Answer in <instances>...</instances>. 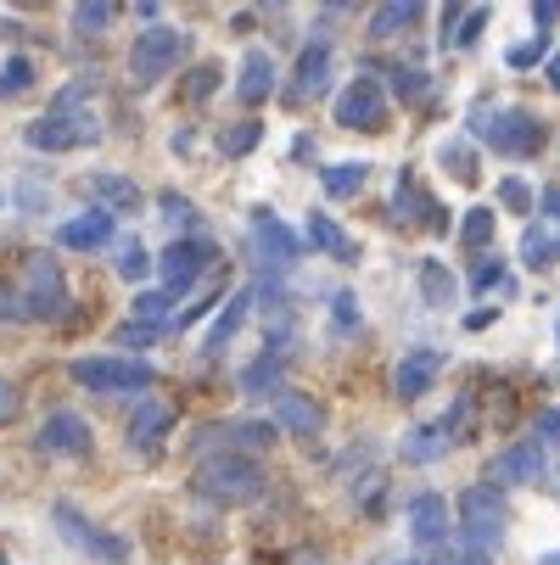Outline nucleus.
<instances>
[{
  "label": "nucleus",
  "mask_w": 560,
  "mask_h": 565,
  "mask_svg": "<svg viewBox=\"0 0 560 565\" xmlns=\"http://www.w3.org/2000/svg\"><path fill=\"white\" fill-rule=\"evenodd\" d=\"M191 493H197L202 504H253V499L270 493V476H264L258 459H230V454H219V459H197Z\"/></svg>",
  "instance_id": "f257e3e1"
},
{
  "label": "nucleus",
  "mask_w": 560,
  "mask_h": 565,
  "mask_svg": "<svg viewBox=\"0 0 560 565\" xmlns=\"http://www.w3.org/2000/svg\"><path fill=\"white\" fill-rule=\"evenodd\" d=\"M505 526H510V504L494 481H476V488L459 493V554L494 559V548L505 543Z\"/></svg>",
  "instance_id": "f03ea898"
},
{
  "label": "nucleus",
  "mask_w": 560,
  "mask_h": 565,
  "mask_svg": "<svg viewBox=\"0 0 560 565\" xmlns=\"http://www.w3.org/2000/svg\"><path fill=\"white\" fill-rule=\"evenodd\" d=\"M18 291H23V308L29 319H45V326H62L73 313V297H67V275L56 264V253L34 247L23 253V275H18Z\"/></svg>",
  "instance_id": "7ed1b4c3"
},
{
  "label": "nucleus",
  "mask_w": 560,
  "mask_h": 565,
  "mask_svg": "<svg viewBox=\"0 0 560 565\" xmlns=\"http://www.w3.org/2000/svg\"><path fill=\"white\" fill-rule=\"evenodd\" d=\"M471 135L499 157H532L543 146V124L527 107H471Z\"/></svg>",
  "instance_id": "20e7f679"
},
{
  "label": "nucleus",
  "mask_w": 560,
  "mask_h": 565,
  "mask_svg": "<svg viewBox=\"0 0 560 565\" xmlns=\"http://www.w3.org/2000/svg\"><path fill=\"white\" fill-rule=\"evenodd\" d=\"M67 375L85 392H107V397H129V392L157 386V370L146 359H129V353H85V359L67 364Z\"/></svg>",
  "instance_id": "39448f33"
},
{
  "label": "nucleus",
  "mask_w": 560,
  "mask_h": 565,
  "mask_svg": "<svg viewBox=\"0 0 560 565\" xmlns=\"http://www.w3.org/2000/svg\"><path fill=\"white\" fill-rule=\"evenodd\" d=\"M275 443H281L275 420H213V426H197V437H191L197 459H219V454H230V459H258V454H270Z\"/></svg>",
  "instance_id": "423d86ee"
},
{
  "label": "nucleus",
  "mask_w": 560,
  "mask_h": 565,
  "mask_svg": "<svg viewBox=\"0 0 560 565\" xmlns=\"http://www.w3.org/2000/svg\"><path fill=\"white\" fill-rule=\"evenodd\" d=\"M51 526L62 532V543L67 548H78V554H91L96 565H129V543L118 537V532H107V526H96L78 504H51Z\"/></svg>",
  "instance_id": "0eeeda50"
},
{
  "label": "nucleus",
  "mask_w": 560,
  "mask_h": 565,
  "mask_svg": "<svg viewBox=\"0 0 560 565\" xmlns=\"http://www.w3.org/2000/svg\"><path fill=\"white\" fill-rule=\"evenodd\" d=\"M102 140V118L96 113H45L34 124H23V146L29 151H78V146H96Z\"/></svg>",
  "instance_id": "6e6552de"
},
{
  "label": "nucleus",
  "mask_w": 560,
  "mask_h": 565,
  "mask_svg": "<svg viewBox=\"0 0 560 565\" xmlns=\"http://www.w3.org/2000/svg\"><path fill=\"white\" fill-rule=\"evenodd\" d=\"M186 45H191V40H186L180 29H163V23L146 29V34L129 45V78H135L140 90H151L163 73H175V62L186 56Z\"/></svg>",
  "instance_id": "1a4fd4ad"
},
{
  "label": "nucleus",
  "mask_w": 560,
  "mask_h": 565,
  "mask_svg": "<svg viewBox=\"0 0 560 565\" xmlns=\"http://www.w3.org/2000/svg\"><path fill=\"white\" fill-rule=\"evenodd\" d=\"M96 437L85 426V415H73V409H51L34 431V454L40 459H91Z\"/></svg>",
  "instance_id": "9d476101"
},
{
  "label": "nucleus",
  "mask_w": 560,
  "mask_h": 565,
  "mask_svg": "<svg viewBox=\"0 0 560 565\" xmlns=\"http://www.w3.org/2000/svg\"><path fill=\"white\" fill-rule=\"evenodd\" d=\"M208 264H219V247H213V241H208V235H180L175 247H163V258H157V269H163V291H169V297L191 291L197 275H202Z\"/></svg>",
  "instance_id": "9b49d317"
},
{
  "label": "nucleus",
  "mask_w": 560,
  "mask_h": 565,
  "mask_svg": "<svg viewBox=\"0 0 560 565\" xmlns=\"http://www.w3.org/2000/svg\"><path fill=\"white\" fill-rule=\"evenodd\" d=\"M331 118H337L342 129H353V135H370V129H381V124H387V90L376 85L370 73H359L353 85H342V90H337Z\"/></svg>",
  "instance_id": "f8f14e48"
},
{
  "label": "nucleus",
  "mask_w": 560,
  "mask_h": 565,
  "mask_svg": "<svg viewBox=\"0 0 560 565\" xmlns=\"http://www.w3.org/2000/svg\"><path fill=\"white\" fill-rule=\"evenodd\" d=\"M392 224L443 235V230H448V213H443V202H437V196H426V191H421V180H415V174H398V185H392Z\"/></svg>",
  "instance_id": "ddd939ff"
},
{
  "label": "nucleus",
  "mask_w": 560,
  "mask_h": 565,
  "mask_svg": "<svg viewBox=\"0 0 560 565\" xmlns=\"http://www.w3.org/2000/svg\"><path fill=\"white\" fill-rule=\"evenodd\" d=\"M175 420H180V403H169V397H140L135 409H129L124 443H129L135 454H151V448H163V437L175 431Z\"/></svg>",
  "instance_id": "4468645a"
},
{
  "label": "nucleus",
  "mask_w": 560,
  "mask_h": 565,
  "mask_svg": "<svg viewBox=\"0 0 560 565\" xmlns=\"http://www.w3.org/2000/svg\"><path fill=\"white\" fill-rule=\"evenodd\" d=\"M113 235H118V218L107 207H85V213H73V218L56 224V247H67V253H102Z\"/></svg>",
  "instance_id": "2eb2a0df"
},
{
  "label": "nucleus",
  "mask_w": 560,
  "mask_h": 565,
  "mask_svg": "<svg viewBox=\"0 0 560 565\" xmlns=\"http://www.w3.org/2000/svg\"><path fill=\"white\" fill-rule=\"evenodd\" d=\"M253 247H258V258H264L270 269H286V264H297V253H303V235H297L292 224H281L270 207H253Z\"/></svg>",
  "instance_id": "dca6fc26"
},
{
  "label": "nucleus",
  "mask_w": 560,
  "mask_h": 565,
  "mask_svg": "<svg viewBox=\"0 0 560 565\" xmlns=\"http://www.w3.org/2000/svg\"><path fill=\"white\" fill-rule=\"evenodd\" d=\"M538 476H543V448L532 437L488 459V481H494V488H527V481H538Z\"/></svg>",
  "instance_id": "f3484780"
},
{
  "label": "nucleus",
  "mask_w": 560,
  "mask_h": 565,
  "mask_svg": "<svg viewBox=\"0 0 560 565\" xmlns=\"http://www.w3.org/2000/svg\"><path fill=\"white\" fill-rule=\"evenodd\" d=\"M410 532H415V543L426 554H437V548L454 543L448 537V504H443V493H415L410 499Z\"/></svg>",
  "instance_id": "a211bd4d"
},
{
  "label": "nucleus",
  "mask_w": 560,
  "mask_h": 565,
  "mask_svg": "<svg viewBox=\"0 0 560 565\" xmlns=\"http://www.w3.org/2000/svg\"><path fill=\"white\" fill-rule=\"evenodd\" d=\"M331 90V45L326 40H308L297 67H292V96L297 102H314V96H326Z\"/></svg>",
  "instance_id": "6ab92c4d"
},
{
  "label": "nucleus",
  "mask_w": 560,
  "mask_h": 565,
  "mask_svg": "<svg viewBox=\"0 0 560 565\" xmlns=\"http://www.w3.org/2000/svg\"><path fill=\"white\" fill-rule=\"evenodd\" d=\"M275 431L319 437V431H326V409H319V397H308V392H281V397H275Z\"/></svg>",
  "instance_id": "aec40b11"
},
{
  "label": "nucleus",
  "mask_w": 560,
  "mask_h": 565,
  "mask_svg": "<svg viewBox=\"0 0 560 565\" xmlns=\"http://www.w3.org/2000/svg\"><path fill=\"white\" fill-rule=\"evenodd\" d=\"M437 370H443V353H437V348H415V353L398 359V370H392V392L404 397V403H415V397H426V386L437 381Z\"/></svg>",
  "instance_id": "412c9836"
},
{
  "label": "nucleus",
  "mask_w": 560,
  "mask_h": 565,
  "mask_svg": "<svg viewBox=\"0 0 560 565\" xmlns=\"http://www.w3.org/2000/svg\"><path fill=\"white\" fill-rule=\"evenodd\" d=\"M275 96V62H270V51H247L242 56V73H235V102L242 107H264Z\"/></svg>",
  "instance_id": "4be33fe9"
},
{
  "label": "nucleus",
  "mask_w": 560,
  "mask_h": 565,
  "mask_svg": "<svg viewBox=\"0 0 560 565\" xmlns=\"http://www.w3.org/2000/svg\"><path fill=\"white\" fill-rule=\"evenodd\" d=\"M258 308V291L253 286H242V291H230V302L219 308V319H213V331H208V342H202V353H219V348H230V337L247 326V313Z\"/></svg>",
  "instance_id": "5701e85b"
},
{
  "label": "nucleus",
  "mask_w": 560,
  "mask_h": 565,
  "mask_svg": "<svg viewBox=\"0 0 560 565\" xmlns=\"http://www.w3.org/2000/svg\"><path fill=\"white\" fill-rule=\"evenodd\" d=\"M448 448H454V431H448L443 420H432V426H415V431L404 437V465H437Z\"/></svg>",
  "instance_id": "b1692460"
},
{
  "label": "nucleus",
  "mask_w": 560,
  "mask_h": 565,
  "mask_svg": "<svg viewBox=\"0 0 560 565\" xmlns=\"http://www.w3.org/2000/svg\"><path fill=\"white\" fill-rule=\"evenodd\" d=\"M421 23V0H387L381 12H370V40H392Z\"/></svg>",
  "instance_id": "393cba45"
},
{
  "label": "nucleus",
  "mask_w": 560,
  "mask_h": 565,
  "mask_svg": "<svg viewBox=\"0 0 560 565\" xmlns=\"http://www.w3.org/2000/svg\"><path fill=\"white\" fill-rule=\"evenodd\" d=\"M91 191H96V202H102L113 218L140 207V191H135V180H124V174H96V180H91Z\"/></svg>",
  "instance_id": "a878e982"
},
{
  "label": "nucleus",
  "mask_w": 560,
  "mask_h": 565,
  "mask_svg": "<svg viewBox=\"0 0 560 565\" xmlns=\"http://www.w3.org/2000/svg\"><path fill=\"white\" fill-rule=\"evenodd\" d=\"M281 370H286L281 353H258V359L242 370V392H247V397H264V392L281 397V392H286V386H281Z\"/></svg>",
  "instance_id": "bb28decb"
},
{
  "label": "nucleus",
  "mask_w": 560,
  "mask_h": 565,
  "mask_svg": "<svg viewBox=\"0 0 560 565\" xmlns=\"http://www.w3.org/2000/svg\"><path fill=\"white\" fill-rule=\"evenodd\" d=\"M521 258H527L532 269L560 264V230H549V224H527V235H521Z\"/></svg>",
  "instance_id": "cd10ccee"
},
{
  "label": "nucleus",
  "mask_w": 560,
  "mask_h": 565,
  "mask_svg": "<svg viewBox=\"0 0 560 565\" xmlns=\"http://www.w3.org/2000/svg\"><path fill=\"white\" fill-rule=\"evenodd\" d=\"M415 275H421V297H426L432 308H448V302H454V275H448L437 258H421Z\"/></svg>",
  "instance_id": "c85d7f7f"
},
{
  "label": "nucleus",
  "mask_w": 560,
  "mask_h": 565,
  "mask_svg": "<svg viewBox=\"0 0 560 565\" xmlns=\"http://www.w3.org/2000/svg\"><path fill=\"white\" fill-rule=\"evenodd\" d=\"M308 241L319 253H331V258H353V241L337 230V218H326V213H308Z\"/></svg>",
  "instance_id": "c756f323"
},
{
  "label": "nucleus",
  "mask_w": 560,
  "mask_h": 565,
  "mask_svg": "<svg viewBox=\"0 0 560 565\" xmlns=\"http://www.w3.org/2000/svg\"><path fill=\"white\" fill-rule=\"evenodd\" d=\"M169 308H175V297L169 291H140L135 297V326H151V331H169Z\"/></svg>",
  "instance_id": "7c9ffc66"
},
{
  "label": "nucleus",
  "mask_w": 560,
  "mask_h": 565,
  "mask_svg": "<svg viewBox=\"0 0 560 565\" xmlns=\"http://www.w3.org/2000/svg\"><path fill=\"white\" fill-rule=\"evenodd\" d=\"M364 174H370L364 163H331L326 174H319V185H326V196H337V202H342V196H353V191L364 185Z\"/></svg>",
  "instance_id": "2f4dec72"
},
{
  "label": "nucleus",
  "mask_w": 560,
  "mask_h": 565,
  "mask_svg": "<svg viewBox=\"0 0 560 565\" xmlns=\"http://www.w3.org/2000/svg\"><path fill=\"white\" fill-rule=\"evenodd\" d=\"M113 23H118L113 0H85V7H73V29H78V34H102V29H113Z\"/></svg>",
  "instance_id": "473e14b6"
},
{
  "label": "nucleus",
  "mask_w": 560,
  "mask_h": 565,
  "mask_svg": "<svg viewBox=\"0 0 560 565\" xmlns=\"http://www.w3.org/2000/svg\"><path fill=\"white\" fill-rule=\"evenodd\" d=\"M29 85H34V62L29 56H7V62H0V102L23 96Z\"/></svg>",
  "instance_id": "72a5a7b5"
},
{
  "label": "nucleus",
  "mask_w": 560,
  "mask_h": 565,
  "mask_svg": "<svg viewBox=\"0 0 560 565\" xmlns=\"http://www.w3.org/2000/svg\"><path fill=\"white\" fill-rule=\"evenodd\" d=\"M213 90H219V62H202V67L186 73V102H191V107L213 102Z\"/></svg>",
  "instance_id": "f704fd0d"
},
{
  "label": "nucleus",
  "mask_w": 560,
  "mask_h": 565,
  "mask_svg": "<svg viewBox=\"0 0 560 565\" xmlns=\"http://www.w3.org/2000/svg\"><path fill=\"white\" fill-rule=\"evenodd\" d=\"M387 78H392V90L404 96V102H426V90H432V78H426L421 67H410V62H404V67H392Z\"/></svg>",
  "instance_id": "c9c22d12"
},
{
  "label": "nucleus",
  "mask_w": 560,
  "mask_h": 565,
  "mask_svg": "<svg viewBox=\"0 0 560 565\" xmlns=\"http://www.w3.org/2000/svg\"><path fill=\"white\" fill-rule=\"evenodd\" d=\"M258 140H264V124H253V118H247V124L224 129V140H219V146H224V157H247Z\"/></svg>",
  "instance_id": "e433bc0d"
},
{
  "label": "nucleus",
  "mask_w": 560,
  "mask_h": 565,
  "mask_svg": "<svg viewBox=\"0 0 560 565\" xmlns=\"http://www.w3.org/2000/svg\"><path fill=\"white\" fill-rule=\"evenodd\" d=\"M437 157H443V169H448V174H454V180H465V185H471V180H476V157H471V151H465V140H448V146H443V151H437Z\"/></svg>",
  "instance_id": "4c0bfd02"
},
{
  "label": "nucleus",
  "mask_w": 560,
  "mask_h": 565,
  "mask_svg": "<svg viewBox=\"0 0 560 565\" xmlns=\"http://www.w3.org/2000/svg\"><path fill=\"white\" fill-rule=\"evenodd\" d=\"M331 331H337V337L359 331V297H353V291H337V297H331Z\"/></svg>",
  "instance_id": "58836bf2"
},
{
  "label": "nucleus",
  "mask_w": 560,
  "mask_h": 565,
  "mask_svg": "<svg viewBox=\"0 0 560 565\" xmlns=\"http://www.w3.org/2000/svg\"><path fill=\"white\" fill-rule=\"evenodd\" d=\"M459 235H465V247H483V241H494V207H471Z\"/></svg>",
  "instance_id": "ea45409f"
},
{
  "label": "nucleus",
  "mask_w": 560,
  "mask_h": 565,
  "mask_svg": "<svg viewBox=\"0 0 560 565\" xmlns=\"http://www.w3.org/2000/svg\"><path fill=\"white\" fill-rule=\"evenodd\" d=\"M499 280H505V258L488 253V258L471 264V291H488V286H499Z\"/></svg>",
  "instance_id": "a19ab883"
},
{
  "label": "nucleus",
  "mask_w": 560,
  "mask_h": 565,
  "mask_svg": "<svg viewBox=\"0 0 560 565\" xmlns=\"http://www.w3.org/2000/svg\"><path fill=\"white\" fill-rule=\"evenodd\" d=\"M18 415H23V386L0 375V431H7V426H12Z\"/></svg>",
  "instance_id": "79ce46f5"
},
{
  "label": "nucleus",
  "mask_w": 560,
  "mask_h": 565,
  "mask_svg": "<svg viewBox=\"0 0 560 565\" xmlns=\"http://www.w3.org/2000/svg\"><path fill=\"white\" fill-rule=\"evenodd\" d=\"M118 275H124V280H146V275H151V258H146V247H135V241H129V247L118 253Z\"/></svg>",
  "instance_id": "37998d69"
},
{
  "label": "nucleus",
  "mask_w": 560,
  "mask_h": 565,
  "mask_svg": "<svg viewBox=\"0 0 560 565\" xmlns=\"http://www.w3.org/2000/svg\"><path fill=\"white\" fill-rule=\"evenodd\" d=\"M532 443L549 454V448H560V409H543L538 415V426H532Z\"/></svg>",
  "instance_id": "c03bdc74"
},
{
  "label": "nucleus",
  "mask_w": 560,
  "mask_h": 565,
  "mask_svg": "<svg viewBox=\"0 0 560 565\" xmlns=\"http://www.w3.org/2000/svg\"><path fill=\"white\" fill-rule=\"evenodd\" d=\"M157 207H163V213H169L180 230H191V224H197V207H191L186 196H175V191H163V196H157Z\"/></svg>",
  "instance_id": "a18cd8bd"
},
{
  "label": "nucleus",
  "mask_w": 560,
  "mask_h": 565,
  "mask_svg": "<svg viewBox=\"0 0 560 565\" xmlns=\"http://www.w3.org/2000/svg\"><path fill=\"white\" fill-rule=\"evenodd\" d=\"M18 319H29V308H23V291H12L7 280H0V326H18Z\"/></svg>",
  "instance_id": "49530a36"
},
{
  "label": "nucleus",
  "mask_w": 560,
  "mask_h": 565,
  "mask_svg": "<svg viewBox=\"0 0 560 565\" xmlns=\"http://www.w3.org/2000/svg\"><path fill=\"white\" fill-rule=\"evenodd\" d=\"M483 29H488V7H476L471 18H459V34H454V45H459V51H471Z\"/></svg>",
  "instance_id": "de8ad7c7"
},
{
  "label": "nucleus",
  "mask_w": 560,
  "mask_h": 565,
  "mask_svg": "<svg viewBox=\"0 0 560 565\" xmlns=\"http://www.w3.org/2000/svg\"><path fill=\"white\" fill-rule=\"evenodd\" d=\"M543 56H549V40L538 34V40H527V45L510 51V67H532V62H543Z\"/></svg>",
  "instance_id": "09e8293b"
},
{
  "label": "nucleus",
  "mask_w": 560,
  "mask_h": 565,
  "mask_svg": "<svg viewBox=\"0 0 560 565\" xmlns=\"http://www.w3.org/2000/svg\"><path fill=\"white\" fill-rule=\"evenodd\" d=\"M499 202H505V207H516V213H527V207H532V196H527V185H521V180H499Z\"/></svg>",
  "instance_id": "8fccbe9b"
},
{
  "label": "nucleus",
  "mask_w": 560,
  "mask_h": 565,
  "mask_svg": "<svg viewBox=\"0 0 560 565\" xmlns=\"http://www.w3.org/2000/svg\"><path fill=\"white\" fill-rule=\"evenodd\" d=\"M157 337H163V331L135 326V319H129V326H118V342H124V348H146V342H157Z\"/></svg>",
  "instance_id": "3c124183"
},
{
  "label": "nucleus",
  "mask_w": 560,
  "mask_h": 565,
  "mask_svg": "<svg viewBox=\"0 0 560 565\" xmlns=\"http://www.w3.org/2000/svg\"><path fill=\"white\" fill-rule=\"evenodd\" d=\"M499 319V308H476V313H465V331H488Z\"/></svg>",
  "instance_id": "603ef678"
},
{
  "label": "nucleus",
  "mask_w": 560,
  "mask_h": 565,
  "mask_svg": "<svg viewBox=\"0 0 560 565\" xmlns=\"http://www.w3.org/2000/svg\"><path fill=\"white\" fill-rule=\"evenodd\" d=\"M532 18H538V29H549V23L560 18V0H538V7H532Z\"/></svg>",
  "instance_id": "864d4df0"
},
{
  "label": "nucleus",
  "mask_w": 560,
  "mask_h": 565,
  "mask_svg": "<svg viewBox=\"0 0 560 565\" xmlns=\"http://www.w3.org/2000/svg\"><path fill=\"white\" fill-rule=\"evenodd\" d=\"M543 213H549V218H560V185H549V191H543Z\"/></svg>",
  "instance_id": "5fc2aeb1"
},
{
  "label": "nucleus",
  "mask_w": 560,
  "mask_h": 565,
  "mask_svg": "<svg viewBox=\"0 0 560 565\" xmlns=\"http://www.w3.org/2000/svg\"><path fill=\"white\" fill-rule=\"evenodd\" d=\"M549 85H554V90H560V51H554V56H549Z\"/></svg>",
  "instance_id": "6e6d98bb"
},
{
  "label": "nucleus",
  "mask_w": 560,
  "mask_h": 565,
  "mask_svg": "<svg viewBox=\"0 0 560 565\" xmlns=\"http://www.w3.org/2000/svg\"><path fill=\"white\" fill-rule=\"evenodd\" d=\"M18 34V23H7V18H0V40H12Z\"/></svg>",
  "instance_id": "4d7b16f0"
},
{
  "label": "nucleus",
  "mask_w": 560,
  "mask_h": 565,
  "mask_svg": "<svg viewBox=\"0 0 560 565\" xmlns=\"http://www.w3.org/2000/svg\"><path fill=\"white\" fill-rule=\"evenodd\" d=\"M538 565H560V548H554V554H543V559H538Z\"/></svg>",
  "instance_id": "13d9d810"
},
{
  "label": "nucleus",
  "mask_w": 560,
  "mask_h": 565,
  "mask_svg": "<svg viewBox=\"0 0 560 565\" xmlns=\"http://www.w3.org/2000/svg\"><path fill=\"white\" fill-rule=\"evenodd\" d=\"M0 565H12V559H7V554H0Z\"/></svg>",
  "instance_id": "bf43d9fd"
},
{
  "label": "nucleus",
  "mask_w": 560,
  "mask_h": 565,
  "mask_svg": "<svg viewBox=\"0 0 560 565\" xmlns=\"http://www.w3.org/2000/svg\"><path fill=\"white\" fill-rule=\"evenodd\" d=\"M398 565H415V559H398Z\"/></svg>",
  "instance_id": "052dcab7"
},
{
  "label": "nucleus",
  "mask_w": 560,
  "mask_h": 565,
  "mask_svg": "<svg viewBox=\"0 0 560 565\" xmlns=\"http://www.w3.org/2000/svg\"><path fill=\"white\" fill-rule=\"evenodd\" d=\"M554 337H560V319H554Z\"/></svg>",
  "instance_id": "680f3d73"
}]
</instances>
